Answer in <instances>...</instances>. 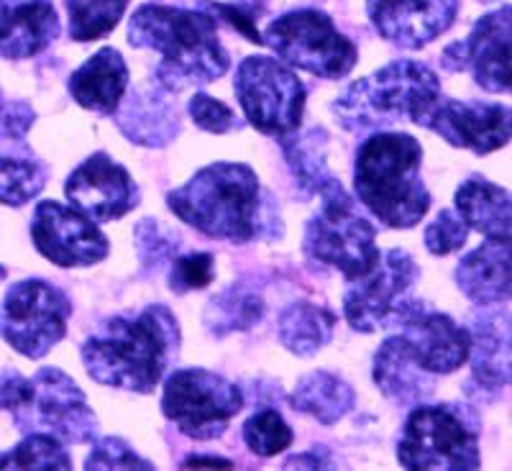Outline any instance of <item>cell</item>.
Masks as SVG:
<instances>
[{
  "mask_svg": "<svg viewBox=\"0 0 512 471\" xmlns=\"http://www.w3.org/2000/svg\"><path fill=\"white\" fill-rule=\"evenodd\" d=\"M216 277V259L208 251L177 256L169 269V290L175 295H187L192 290H205Z\"/></svg>",
  "mask_w": 512,
  "mask_h": 471,
  "instance_id": "cell-36",
  "label": "cell"
},
{
  "mask_svg": "<svg viewBox=\"0 0 512 471\" xmlns=\"http://www.w3.org/2000/svg\"><path fill=\"white\" fill-rule=\"evenodd\" d=\"M128 44L162 57L154 77L167 93L216 82L231 67L216 18L203 11L146 3L128 21Z\"/></svg>",
  "mask_w": 512,
  "mask_h": 471,
  "instance_id": "cell-2",
  "label": "cell"
},
{
  "mask_svg": "<svg viewBox=\"0 0 512 471\" xmlns=\"http://www.w3.org/2000/svg\"><path fill=\"white\" fill-rule=\"evenodd\" d=\"M466 239H469V226L461 221L456 210H441L423 231L425 249L433 256H448L464 249Z\"/></svg>",
  "mask_w": 512,
  "mask_h": 471,
  "instance_id": "cell-37",
  "label": "cell"
},
{
  "mask_svg": "<svg viewBox=\"0 0 512 471\" xmlns=\"http://www.w3.org/2000/svg\"><path fill=\"white\" fill-rule=\"evenodd\" d=\"M262 41L282 62L323 80H341L359 59L354 41L336 29L328 13L315 8H300L274 18L264 29Z\"/></svg>",
  "mask_w": 512,
  "mask_h": 471,
  "instance_id": "cell-8",
  "label": "cell"
},
{
  "mask_svg": "<svg viewBox=\"0 0 512 471\" xmlns=\"http://www.w3.org/2000/svg\"><path fill=\"white\" fill-rule=\"evenodd\" d=\"M241 436H244L246 446H249L256 456H264V459L282 454V451H287V448L292 446V441H295V433H292V428L287 425V420L274 408L256 410V413L246 420L244 428H241Z\"/></svg>",
  "mask_w": 512,
  "mask_h": 471,
  "instance_id": "cell-34",
  "label": "cell"
},
{
  "mask_svg": "<svg viewBox=\"0 0 512 471\" xmlns=\"http://www.w3.org/2000/svg\"><path fill=\"white\" fill-rule=\"evenodd\" d=\"M182 466H185V469H190V466H195V469H200V466H210V469H216V466H221V469H233V461L221 459V456H187V459L182 461Z\"/></svg>",
  "mask_w": 512,
  "mask_h": 471,
  "instance_id": "cell-43",
  "label": "cell"
},
{
  "mask_svg": "<svg viewBox=\"0 0 512 471\" xmlns=\"http://www.w3.org/2000/svg\"><path fill=\"white\" fill-rule=\"evenodd\" d=\"M336 328V315L326 305L300 300V303L287 305L280 313L277 333L287 351L297 356H313L333 338Z\"/></svg>",
  "mask_w": 512,
  "mask_h": 471,
  "instance_id": "cell-29",
  "label": "cell"
},
{
  "mask_svg": "<svg viewBox=\"0 0 512 471\" xmlns=\"http://www.w3.org/2000/svg\"><path fill=\"white\" fill-rule=\"evenodd\" d=\"M0 280H6V269L0 267Z\"/></svg>",
  "mask_w": 512,
  "mask_h": 471,
  "instance_id": "cell-44",
  "label": "cell"
},
{
  "mask_svg": "<svg viewBox=\"0 0 512 471\" xmlns=\"http://www.w3.org/2000/svg\"><path fill=\"white\" fill-rule=\"evenodd\" d=\"M456 213L487 239H510V192L487 177H469L456 190Z\"/></svg>",
  "mask_w": 512,
  "mask_h": 471,
  "instance_id": "cell-27",
  "label": "cell"
},
{
  "mask_svg": "<svg viewBox=\"0 0 512 471\" xmlns=\"http://www.w3.org/2000/svg\"><path fill=\"white\" fill-rule=\"evenodd\" d=\"M456 285L472 303L505 305L510 300V239H487L456 267Z\"/></svg>",
  "mask_w": 512,
  "mask_h": 471,
  "instance_id": "cell-25",
  "label": "cell"
},
{
  "mask_svg": "<svg viewBox=\"0 0 512 471\" xmlns=\"http://www.w3.org/2000/svg\"><path fill=\"white\" fill-rule=\"evenodd\" d=\"M290 405L323 425H336L354 410L356 392L349 382L331 372H310L297 382Z\"/></svg>",
  "mask_w": 512,
  "mask_h": 471,
  "instance_id": "cell-28",
  "label": "cell"
},
{
  "mask_svg": "<svg viewBox=\"0 0 512 471\" xmlns=\"http://www.w3.org/2000/svg\"><path fill=\"white\" fill-rule=\"evenodd\" d=\"M280 149L285 154V162L290 167L295 185L303 198L320 195L323 203H336V200H349L351 195L341 185L338 177L326 164L328 134L323 128H310L300 136H280Z\"/></svg>",
  "mask_w": 512,
  "mask_h": 471,
  "instance_id": "cell-23",
  "label": "cell"
},
{
  "mask_svg": "<svg viewBox=\"0 0 512 471\" xmlns=\"http://www.w3.org/2000/svg\"><path fill=\"white\" fill-rule=\"evenodd\" d=\"M244 410V392L203 367L177 369L164 382L162 413L177 431L195 441H213Z\"/></svg>",
  "mask_w": 512,
  "mask_h": 471,
  "instance_id": "cell-9",
  "label": "cell"
},
{
  "mask_svg": "<svg viewBox=\"0 0 512 471\" xmlns=\"http://www.w3.org/2000/svg\"><path fill=\"white\" fill-rule=\"evenodd\" d=\"M441 98V80L423 62L395 59L369 77L351 82L333 100L331 111L349 134L382 131L395 123H420Z\"/></svg>",
  "mask_w": 512,
  "mask_h": 471,
  "instance_id": "cell-5",
  "label": "cell"
},
{
  "mask_svg": "<svg viewBox=\"0 0 512 471\" xmlns=\"http://www.w3.org/2000/svg\"><path fill=\"white\" fill-rule=\"evenodd\" d=\"M233 93L249 126L264 136L297 131L305 111V85L272 57H246L236 70Z\"/></svg>",
  "mask_w": 512,
  "mask_h": 471,
  "instance_id": "cell-11",
  "label": "cell"
},
{
  "mask_svg": "<svg viewBox=\"0 0 512 471\" xmlns=\"http://www.w3.org/2000/svg\"><path fill=\"white\" fill-rule=\"evenodd\" d=\"M49 177V167L31 157H0V203L21 208L44 190Z\"/></svg>",
  "mask_w": 512,
  "mask_h": 471,
  "instance_id": "cell-31",
  "label": "cell"
},
{
  "mask_svg": "<svg viewBox=\"0 0 512 471\" xmlns=\"http://www.w3.org/2000/svg\"><path fill=\"white\" fill-rule=\"evenodd\" d=\"M59 16L52 0H0V54L29 59L59 39Z\"/></svg>",
  "mask_w": 512,
  "mask_h": 471,
  "instance_id": "cell-21",
  "label": "cell"
},
{
  "mask_svg": "<svg viewBox=\"0 0 512 471\" xmlns=\"http://www.w3.org/2000/svg\"><path fill=\"white\" fill-rule=\"evenodd\" d=\"M264 308L267 305H264L262 295L233 282L216 297H210L208 308H205V326L218 338L233 331H249L264 318Z\"/></svg>",
  "mask_w": 512,
  "mask_h": 471,
  "instance_id": "cell-30",
  "label": "cell"
},
{
  "mask_svg": "<svg viewBox=\"0 0 512 471\" xmlns=\"http://www.w3.org/2000/svg\"><path fill=\"white\" fill-rule=\"evenodd\" d=\"M64 195L95 223H111L139 205L141 192L128 169L105 152L88 157L64 182Z\"/></svg>",
  "mask_w": 512,
  "mask_h": 471,
  "instance_id": "cell-17",
  "label": "cell"
},
{
  "mask_svg": "<svg viewBox=\"0 0 512 471\" xmlns=\"http://www.w3.org/2000/svg\"><path fill=\"white\" fill-rule=\"evenodd\" d=\"M254 3H256V6H262V8H264V0H254Z\"/></svg>",
  "mask_w": 512,
  "mask_h": 471,
  "instance_id": "cell-46",
  "label": "cell"
},
{
  "mask_svg": "<svg viewBox=\"0 0 512 471\" xmlns=\"http://www.w3.org/2000/svg\"><path fill=\"white\" fill-rule=\"evenodd\" d=\"M405 469H479V420L464 405H415L397 441Z\"/></svg>",
  "mask_w": 512,
  "mask_h": 471,
  "instance_id": "cell-7",
  "label": "cell"
},
{
  "mask_svg": "<svg viewBox=\"0 0 512 471\" xmlns=\"http://www.w3.org/2000/svg\"><path fill=\"white\" fill-rule=\"evenodd\" d=\"M374 382L382 395L400 408H413L436 390L433 374L418 367L400 333L387 338L374 354Z\"/></svg>",
  "mask_w": 512,
  "mask_h": 471,
  "instance_id": "cell-26",
  "label": "cell"
},
{
  "mask_svg": "<svg viewBox=\"0 0 512 471\" xmlns=\"http://www.w3.org/2000/svg\"><path fill=\"white\" fill-rule=\"evenodd\" d=\"M118 131L131 144L139 146H167L180 136V111L172 100H167V90L136 88L131 90L128 100H121L113 111Z\"/></svg>",
  "mask_w": 512,
  "mask_h": 471,
  "instance_id": "cell-22",
  "label": "cell"
},
{
  "mask_svg": "<svg viewBox=\"0 0 512 471\" xmlns=\"http://www.w3.org/2000/svg\"><path fill=\"white\" fill-rule=\"evenodd\" d=\"M34 108L29 103H6V108L0 111V141L24 139L26 131L34 126Z\"/></svg>",
  "mask_w": 512,
  "mask_h": 471,
  "instance_id": "cell-41",
  "label": "cell"
},
{
  "mask_svg": "<svg viewBox=\"0 0 512 471\" xmlns=\"http://www.w3.org/2000/svg\"><path fill=\"white\" fill-rule=\"evenodd\" d=\"M131 0H64L70 36L80 44L103 39L118 26Z\"/></svg>",
  "mask_w": 512,
  "mask_h": 471,
  "instance_id": "cell-32",
  "label": "cell"
},
{
  "mask_svg": "<svg viewBox=\"0 0 512 471\" xmlns=\"http://www.w3.org/2000/svg\"><path fill=\"white\" fill-rule=\"evenodd\" d=\"M3 108H6V100H3V95H0V111H3Z\"/></svg>",
  "mask_w": 512,
  "mask_h": 471,
  "instance_id": "cell-45",
  "label": "cell"
},
{
  "mask_svg": "<svg viewBox=\"0 0 512 471\" xmlns=\"http://www.w3.org/2000/svg\"><path fill=\"white\" fill-rule=\"evenodd\" d=\"M67 90L80 108L100 116H113L128 90L126 59L116 47H103L72 72Z\"/></svg>",
  "mask_w": 512,
  "mask_h": 471,
  "instance_id": "cell-24",
  "label": "cell"
},
{
  "mask_svg": "<svg viewBox=\"0 0 512 471\" xmlns=\"http://www.w3.org/2000/svg\"><path fill=\"white\" fill-rule=\"evenodd\" d=\"M134 244L144 272H152L169 259H175V254L180 251V236L162 221L144 218L134 226Z\"/></svg>",
  "mask_w": 512,
  "mask_h": 471,
  "instance_id": "cell-35",
  "label": "cell"
},
{
  "mask_svg": "<svg viewBox=\"0 0 512 471\" xmlns=\"http://www.w3.org/2000/svg\"><path fill=\"white\" fill-rule=\"evenodd\" d=\"M180 323L167 305L116 315L85 338L80 354L90 377L105 387L149 395L180 354Z\"/></svg>",
  "mask_w": 512,
  "mask_h": 471,
  "instance_id": "cell-1",
  "label": "cell"
},
{
  "mask_svg": "<svg viewBox=\"0 0 512 471\" xmlns=\"http://www.w3.org/2000/svg\"><path fill=\"white\" fill-rule=\"evenodd\" d=\"M169 210L182 223L228 244L267 239L262 185L249 164L216 162L203 167L167 195Z\"/></svg>",
  "mask_w": 512,
  "mask_h": 471,
  "instance_id": "cell-3",
  "label": "cell"
},
{
  "mask_svg": "<svg viewBox=\"0 0 512 471\" xmlns=\"http://www.w3.org/2000/svg\"><path fill=\"white\" fill-rule=\"evenodd\" d=\"M441 64L448 72H472L487 93H510V6L482 16L466 39L448 44Z\"/></svg>",
  "mask_w": 512,
  "mask_h": 471,
  "instance_id": "cell-16",
  "label": "cell"
},
{
  "mask_svg": "<svg viewBox=\"0 0 512 471\" xmlns=\"http://www.w3.org/2000/svg\"><path fill=\"white\" fill-rule=\"evenodd\" d=\"M200 6L210 8L213 16H221L231 29L244 34L251 44H264L262 34L256 29V16L262 13V6H256V3H210V0H203Z\"/></svg>",
  "mask_w": 512,
  "mask_h": 471,
  "instance_id": "cell-40",
  "label": "cell"
},
{
  "mask_svg": "<svg viewBox=\"0 0 512 471\" xmlns=\"http://www.w3.org/2000/svg\"><path fill=\"white\" fill-rule=\"evenodd\" d=\"M85 469H141L152 471L154 464L139 456L123 438H103L93 446L90 456L85 459Z\"/></svg>",
  "mask_w": 512,
  "mask_h": 471,
  "instance_id": "cell-38",
  "label": "cell"
},
{
  "mask_svg": "<svg viewBox=\"0 0 512 471\" xmlns=\"http://www.w3.org/2000/svg\"><path fill=\"white\" fill-rule=\"evenodd\" d=\"M418 126L433 131L456 149H469L477 157L510 144V108L502 103L438 98Z\"/></svg>",
  "mask_w": 512,
  "mask_h": 471,
  "instance_id": "cell-15",
  "label": "cell"
},
{
  "mask_svg": "<svg viewBox=\"0 0 512 471\" xmlns=\"http://www.w3.org/2000/svg\"><path fill=\"white\" fill-rule=\"evenodd\" d=\"M70 297L47 280H24L8 287L0 303V336L26 359H41L67 333Z\"/></svg>",
  "mask_w": 512,
  "mask_h": 471,
  "instance_id": "cell-12",
  "label": "cell"
},
{
  "mask_svg": "<svg viewBox=\"0 0 512 471\" xmlns=\"http://www.w3.org/2000/svg\"><path fill=\"white\" fill-rule=\"evenodd\" d=\"M482 310L469 318V338H472V382L482 392H502L510 384V318L500 305H479Z\"/></svg>",
  "mask_w": 512,
  "mask_h": 471,
  "instance_id": "cell-20",
  "label": "cell"
},
{
  "mask_svg": "<svg viewBox=\"0 0 512 471\" xmlns=\"http://www.w3.org/2000/svg\"><path fill=\"white\" fill-rule=\"evenodd\" d=\"M423 146L410 134L379 131L359 146L354 190L359 203L387 228H413L431 208V192L420 177Z\"/></svg>",
  "mask_w": 512,
  "mask_h": 471,
  "instance_id": "cell-4",
  "label": "cell"
},
{
  "mask_svg": "<svg viewBox=\"0 0 512 471\" xmlns=\"http://www.w3.org/2000/svg\"><path fill=\"white\" fill-rule=\"evenodd\" d=\"M292 466H297V469H331V456L323 448H313L305 454L290 456L285 461V469H292Z\"/></svg>",
  "mask_w": 512,
  "mask_h": 471,
  "instance_id": "cell-42",
  "label": "cell"
},
{
  "mask_svg": "<svg viewBox=\"0 0 512 471\" xmlns=\"http://www.w3.org/2000/svg\"><path fill=\"white\" fill-rule=\"evenodd\" d=\"M459 6V0H367V16L384 41L423 49L454 26Z\"/></svg>",
  "mask_w": 512,
  "mask_h": 471,
  "instance_id": "cell-18",
  "label": "cell"
},
{
  "mask_svg": "<svg viewBox=\"0 0 512 471\" xmlns=\"http://www.w3.org/2000/svg\"><path fill=\"white\" fill-rule=\"evenodd\" d=\"M36 251L57 267H93L111 254L105 233L77 208L41 200L31 218Z\"/></svg>",
  "mask_w": 512,
  "mask_h": 471,
  "instance_id": "cell-14",
  "label": "cell"
},
{
  "mask_svg": "<svg viewBox=\"0 0 512 471\" xmlns=\"http://www.w3.org/2000/svg\"><path fill=\"white\" fill-rule=\"evenodd\" d=\"M418 280L420 269L408 251L390 249L379 254V262L346 287L344 315L349 326L359 333L400 326L418 305L413 300Z\"/></svg>",
  "mask_w": 512,
  "mask_h": 471,
  "instance_id": "cell-10",
  "label": "cell"
},
{
  "mask_svg": "<svg viewBox=\"0 0 512 471\" xmlns=\"http://www.w3.org/2000/svg\"><path fill=\"white\" fill-rule=\"evenodd\" d=\"M0 410L13 415L18 431L52 433L64 443H90L100 428L85 392L54 367H41L34 379H26L16 369H3Z\"/></svg>",
  "mask_w": 512,
  "mask_h": 471,
  "instance_id": "cell-6",
  "label": "cell"
},
{
  "mask_svg": "<svg viewBox=\"0 0 512 471\" xmlns=\"http://www.w3.org/2000/svg\"><path fill=\"white\" fill-rule=\"evenodd\" d=\"M400 338L410 356L428 374H451L469 361L472 338L464 326H456L448 315L415 305L400 323Z\"/></svg>",
  "mask_w": 512,
  "mask_h": 471,
  "instance_id": "cell-19",
  "label": "cell"
},
{
  "mask_svg": "<svg viewBox=\"0 0 512 471\" xmlns=\"http://www.w3.org/2000/svg\"><path fill=\"white\" fill-rule=\"evenodd\" d=\"M305 254L338 269L346 280L364 277L379 262L377 228L354 210V200L323 203L305 226Z\"/></svg>",
  "mask_w": 512,
  "mask_h": 471,
  "instance_id": "cell-13",
  "label": "cell"
},
{
  "mask_svg": "<svg viewBox=\"0 0 512 471\" xmlns=\"http://www.w3.org/2000/svg\"><path fill=\"white\" fill-rule=\"evenodd\" d=\"M0 469H72V456L52 433H31L16 448L0 454Z\"/></svg>",
  "mask_w": 512,
  "mask_h": 471,
  "instance_id": "cell-33",
  "label": "cell"
},
{
  "mask_svg": "<svg viewBox=\"0 0 512 471\" xmlns=\"http://www.w3.org/2000/svg\"><path fill=\"white\" fill-rule=\"evenodd\" d=\"M187 111H190L195 126H200L208 134H231V131L239 128V118H236L233 108L205 93L192 95L190 103H187Z\"/></svg>",
  "mask_w": 512,
  "mask_h": 471,
  "instance_id": "cell-39",
  "label": "cell"
}]
</instances>
